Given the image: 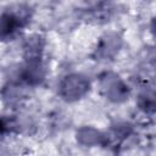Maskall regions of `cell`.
I'll return each instance as SVG.
<instances>
[{"mask_svg": "<svg viewBox=\"0 0 156 156\" xmlns=\"http://www.w3.org/2000/svg\"><path fill=\"white\" fill-rule=\"evenodd\" d=\"M140 106L141 108H144L145 111H150V107H152V110L156 108V99H154V96H140Z\"/></svg>", "mask_w": 156, "mask_h": 156, "instance_id": "2", "label": "cell"}, {"mask_svg": "<svg viewBox=\"0 0 156 156\" xmlns=\"http://www.w3.org/2000/svg\"><path fill=\"white\" fill-rule=\"evenodd\" d=\"M88 88L87 82L79 76H71L62 84V93L65 96L78 98Z\"/></svg>", "mask_w": 156, "mask_h": 156, "instance_id": "1", "label": "cell"}, {"mask_svg": "<svg viewBox=\"0 0 156 156\" xmlns=\"http://www.w3.org/2000/svg\"><path fill=\"white\" fill-rule=\"evenodd\" d=\"M152 30L156 33V18L152 21Z\"/></svg>", "mask_w": 156, "mask_h": 156, "instance_id": "3", "label": "cell"}]
</instances>
